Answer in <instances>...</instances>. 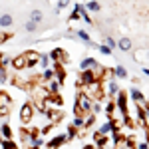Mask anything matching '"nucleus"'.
<instances>
[{
  "instance_id": "obj_1",
  "label": "nucleus",
  "mask_w": 149,
  "mask_h": 149,
  "mask_svg": "<svg viewBox=\"0 0 149 149\" xmlns=\"http://www.w3.org/2000/svg\"><path fill=\"white\" fill-rule=\"evenodd\" d=\"M90 109H92V97L86 92H81L80 95H78V102H76V115L90 113Z\"/></svg>"
},
{
  "instance_id": "obj_2",
  "label": "nucleus",
  "mask_w": 149,
  "mask_h": 149,
  "mask_svg": "<svg viewBox=\"0 0 149 149\" xmlns=\"http://www.w3.org/2000/svg\"><path fill=\"white\" fill-rule=\"evenodd\" d=\"M10 105H12V100L10 95L6 92H0V117L10 113Z\"/></svg>"
},
{
  "instance_id": "obj_3",
  "label": "nucleus",
  "mask_w": 149,
  "mask_h": 149,
  "mask_svg": "<svg viewBox=\"0 0 149 149\" xmlns=\"http://www.w3.org/2000/svg\"><path fill=\"white\" fill-rule=\"evenodd\" d=\"M32 115H34V105L32 103H24L22 109H20V121L22 123H30Z\"/></svg>"
},
{
  "instance_id": "obj_4",
  "label": "nucleus",
  "mask_w": 149,
  "mask_h": 149,
  "mask_svg": "<svg viewBox=\"0 0 149 149\" xmlns=\"http://www.w3.org/2000/svg\"><path fill=\"white\" fill-rule=\"evenodd\" d=\"M95 81V74L92 72V68L88 70H81V78H80V84H86V86H90Z\"/></svg>"
},
{
  "instance_id": "obj_5",
  "label": "nucleus",
  "mask_w": 149,
  "mask_h": 149,
  "mask_svg": "<svg viewBox=\"0 0 149 149\" xmlns=\"http://www.w3.org/2000/svg\"><path fill=\"white\" fill-rule=\"evenodd\" d=\"M24 58H26V68L38 66V62H40V54H38V52H26Z\"/></svg>"
},
{
  "instance_id": "obj_6",
  "label": "nucleus",
  "mask_w": 149,
  "mask_h": 149,
  "mask_svg": "<svg viewBox=\"0 0 149 149\" xmlns=\"http://www.w3.org/2000/svg\"><path fill=\"white\" fill-rule=\"evenodd\" d=\"M117 107H119L121 115H127V95L123 92L117 95Z\"/></svg>"
},
{
  "instance_id": "obj_7",
  "label": "nucleus",
  "mask_w": 149,
  "mask_h": 149,
  "mask_svg": "<svg viewBox=\"0 0 149 149\" xmlns=\"http://www.w3.org/2000/svg\"><path fill=\"white\" fill-rule=\"evenodd\" d=\"M50 58H52V60H54V62H66V52H64V50H60V48H56V50H52V52H50Z\"/></svg>"
},
{
  "instance_id": "obj_8",
  "label": "nucleus",
  "mask_w": 149,
  "mask_h": 149,
  "mask_svg": "<svg viewBox=\"0 0 149 149\" xmlns=\"http://www.w3.org/2000/svg\"><path fill=\"white\" fill-rule=\"evenodd\" d=\"M66 141H68V135H56V137L48 143V147H50V149H56V147H60V145H64Z\"/></svg>"
},
{
  "instance_id": "obj_9",
  "label": "nucleus",
  "mask_w": 149,
  "mask_h": 149,
  "mask_svg": "<svg viewBox=\"0 0 149 149\" xmlns=\"http://www.w3.org/2000/svg\"><path fill=\"white\" fill-rule=\"evenodd\" d=\"M12 24H14V18H12L8 12H4V14L0 16V28H10Z\"/></svg>"
},
{
  "instance_id": "obj_10",
  "label": "nucleus",
  "mask_w": 149,
  "mask_h": 149,
  "mask_svg": "<svg viewBox=\"0 0 149 149\" xmlns=\"http://www.w3.org/2000/svg\"><path fill=\"white\" fill-rule=\"evenodd\" d=\"M117 48H119L121 52H129V50L133 48V44H131V40H129V38H121V40L117 42Z\"/></svg>"
},
{
  "instance_id": "obj_11",
  "label": "nucleus",
  "mask_w": 149,
  "mask_h": 149,
  "mask_svg": "<svg viewBox=\"0 0 149 149\" xmlns=\"http://www.w3.org/2000/svg\"><path fill=\"white\" fill-rule=\"evenodd\" d=\"M129 95H131V97H133L135 102H139V103H145V97H143V93L139 92L137 88H131V90H129Z\"/></svg>"
},
{
  "instance_id": "obj_12",
  "label": "nucleus",
  "mask_w": 149,
  "mask_h": 149,
  "mask_svg": "<svg viewBox=\"0 0 149 149\" xmlns=\"http://www.w3.org/2000/svg\"><path fill=\"white\" fill-rule=\"evenodd\" d=\"M76 12H80V16L86 20L88 24H92V18H90V14L86 12V6H81V4H76Z\"/></svg>"
},
{
  "instance_id": "obj_13",
  "label": "nucleus",
  "mask_w": 149,
  "mask_h": 149,
  "mask_svg": "<svg viewBox=\"0 0 149 149\" xmlns=\"http://www.w3.org/2000/svg\"><path fill=\"white\" fill-rule=\"evenodd\" d=\"M12 66H14L16 70L26 68V58H24V54H22V56H18V58H14V60H12Z\"/></svg>"
},
{
  "instance_id": "obj_14",
  "label": "nucleus",
  "mask_w": 149,
  "mask_h": 149,
  "mask_svg": "<svg viewBox=\"0 0 149 149\" xmlns=\"http://www.w3.org/2000/svg\"><path fill=\"white\" fill-rule=\"evenodd\" d=\"M97 66V62L93 60V58H86V60H81V64H80V68L81 70H88V68H95Z\"/></svg>"
},
{
  "instance_id": "obj_15",
  "label": "nucleus",
  "mask_w": 149,
  "mask_h": 149,
  "mask_svg": "<svg viewBox=\"0 0 149 149\" xmlns=\"http://www.w3.org/2000/svg\"><path fill=\"white\" fill-rule=\"evenodd\" d=\"M0 133H2V137H4V139H12V127L8 125V123H2Z\"/></svg>"
},
{
  "instance_id": "obj_16",
  "label": "nucleus",
  "mask_w": 149,
  "mask_h": 149,
  "mask_svg": "<svg viewBox=\"0 0 149 149\" xmlns=\"http://www.w3.org/2000/svg\"><path fill=\"white\" fill-rule=\"evenodd\" d=\"M93 139H95L97 147H105V143H107V135H103V133H100V131L93 135Z\"/></svg>"
},
{
  "instance_id": "obj_17",
  "label": "nucleus",
  "mask_w": 149,
  "mask_h": 149,
  "mask_svg": "<svg viewBox=\"0 0 149 149\" xmlns=\"http://www.w3.org/2000/svg\"><path fill=\"white\" fill-rule=\"evenodd\" d=\"M109 131H113V119H109V121H105L102 127H100V133H103V135H107Z\"/></svg>"
},
{
  "instance_id": "obj_18",
  "label": "nucleus",
  "mask_w": 149,
  "mask_h": 149,
  "mask_svg": "<svg viewBox=\"0 0 149 149\" xmlns=\"http://www.w3.org/2000/svg\"><path fill=\"white\" fill-rule=\"evenodd\" d=\"M30 20L36 24H40L42 20H44V14H42V10H32V14H30Z\"/></svg>"
},
{
  "instance_id": "obj_19",
  "label": "nucleus",
  "mask_w": 149,
  "mask_h": 149,
  "mask_svg": "<svg viewBox=\"0 0 149 149\" xmlns=\"http://www.w3.org/2000/svg\"><path fill=\"white\" fill-rule=\"evenodd\" d=\"M24 30H26L28 34H34L36 30H38V24H36V22H32V20H28V22L24 24Z\"/></svg>"
},
{
  "instance_id": "obj_20",
  "label": "nucleus",
  "mask_w": 149,
  "mask_h": 149,
  "mask_svg": "<svg viewBox=\"0 0 149 149\" xmlns=\"http://www.w3.org/2000/svg\"><path fill=\"white\" fill-rule=\"evenodd\" d=\"M117 92H119V90H117V84H115L113 80L107 81V92H105V93H109V95H115Z\"/></svg>"
},
{
  "instance_id": "obj_21",
  "label": "nucleus",
  "mask_w": 149,
  "mask_h": 149,
  "mask_svg": "<svg viewBox=\"0 0 149 149\" xmlns=\"http://www.w3.org/2000/svg\"><path fill=\"white\" fill-rule=\"evenodd\" d=\"M113 74L117 76V78H121V80H123V78H127V70L123 68V66H117V68L113 70Z\"/></svg>"
},
{
  "instance_id": "obj_22",
  "label": "nucleus",
  "mask_w": 149,
  "mask_h": 149,
  "mask_svg": "<svg viewBox=\"0 0 149 149\" xmlns=\"http://www.w3.org/2000/svg\"><path fill=\"white\" fill-rule=\"evenodd\" d=\"M48 64H50V56H46V54H40V62H38V66H42V70H46Z\"/></svg>"
},
{
  "instance_id": "obj_23",
  "label": "nucleus",
  "mask_w": 149,
  "mask_h": 149,
  "mask_svg": "<svg viewBox=\"0 0 149 149\" xmlns=\"http://www.w3.org/2000/svg\"><path fill=\"white\" fill-rule=\"evenodd\" d=\"M58 90H60V81H50V88H48V92L52 93V95H58Z\"/></svg>"
},
{
  "instance_id": "obj_24",
  "label": "nucleus",
  "mask_w": 149,
  "mask_h": 149,
  "mask_svg": "<svg viewBox=\"0 0 149 149\" xmlns=\"http://www.w3.org/2000/svg\"><path fill=\"white\" fill-rule=\"evenodd\" d=\"M0 141H2V147H4V149H18V147H16V143H14L12 139H0Z\"/></svg>"
},
{
  "instance_id": "obj_25",
  "label": "nucleus",
  "mask_w": 149,
  "mask_h": 149,
  "mask_svg": "<svg viewBox=\"0 0 149 149\" xmlns=\"http://www.w3.org/2000/svg\"><path fill=\"white\" fill-rule=\"evenodd\" d=\"M54 78V70H50V68H46L44 70V74H42V80H46V81H50Z\"/></svg>"
},
{
  "instance_id": "obj_26",
  "label": "nucleus",
  "mask_w": 149,
  "mask_h": 149,
  "mask_svg": "<svg viewBox=\"0 0 149 149\" xmlns=\"http://www.w3.org/2000/svg\"><path fill=\"white\" fill-rule=\"evenodd\" d=\"M66 135H68V141H70V139H76V135H78V129H76L74 125H70V127H68V133H66Z\"/></svg>"
},
{
  "instance_id": "obj_27",
  "label": "nucleus",
  "mask_w": 149,
  "mask_h": 149,
  "mask_svg": "<svg viewBox=\"0 0 149 149\" xmlns=\"http://www.w3.org/2000/svg\"><path fill=\"white\" fill-rule=\"evenodd\" d=\"M72 125L76 127V129H80V127H84V117H80V115H76L74 117V123Z\"/></svg>"
},
{
  "instance_id": "obj_28",
  "label": "nucleus",
  "mask_w": 149,
  "mask_h": 149,
  "mask_svg": "<svg viewBox=\"0 0 149 149\" xmlns=\"http://www.w3.org/2000/svg\"><path fill=\"white\" fill-rule=\"evenodd\" d=\"M70 4V0H58V6H56V12L60 14V10H64L66 6Z\"/></svg>"
},
{
  "instance_id": "obj_29",
  "label": "nucleus",
  "mask_w": 149,
  "mask_h": 149,
  "mask_svg": "<svg viewBox=\"0 0 149 149\" xmlns=\"http://www.w3.org/2000/svg\"><path fill=\"white\" fill-rule=\"evenodd\" d=\"M86 8H88V10H92V12H97V10H100V4H97V2H93V0H90Z\"/></svg>"
},
{
  "instance_id": "obj_30",
  "label": "nucleus",
  "mask_w": 149,
  "mask_h": 149,
  "mask_svg": "<svg viewBox=\"0 0 149 149\" xmlns=\"http://www.w3.org/2000/svg\"><path fill=\"white\" fill-rule=\"evenodd\" d=\"M8 81V74H6V68H0V84H6Z\"/></svg>"
},
{
  "instance_id": "obj_31",
  "label": "nucleus",
  "mask_w": 149,
  "mask_h": 149,
  "mask_svg": "<svg viewBox=\"0 0 149 149\" xmlns=\"http://www.w3.org/2000/svg\"><path fill=\"white\" fill-rule=\"evenodd\" d=\"M105 46H107V48H111V50H113V48L117 46V44H115V40H113V38H109V36H107V38H105Z\"/></svg>"
},
{
  "instance_id": "obj_32",
  "label": "nucleus",
  "mask_w": 149,
  "mask_h": 149,
  "mask_svg": "<svg viewBox=\"0 0 149 149\" xmlns=\"http://www.w3.org/2000/svg\"><path fill=\"white\" fill-rule=\"evenodd\" d=\"M78 36H80L84 42H92V40H90V36H88V32H84V30H80V32H78Z\"/></svg>"
},
{
  "instance_id": "obj_33",
  "label": "nucleus",
  "mask_w": 149,
  "mask_h": 149,
  "mask_svg": "<svg viewBox=\"0 0 149 149\" xmlns=\"http://www.w3.org/2000/svg\"><path fill=\"white\" fill-rule=\"evenodd\" d=\"M97 50H100L102 54H105V56H107V54H111V48H107L105 44H103V46H97Z\"/></svg>"
},
{
  "instance_id": "obj_34",
  "label": "nucleus",
  "mask_w": 149,
  "mask_h": 149,
  "mask_svg": "<svg viewBox=\"0 0 149 149\" xmlns=\"http://www.w3.org/2000/svg\"><path fill=\"white\" fill-rule=\"evenodd\" d=\"M92 111H93V113H100V111H102V105H100V103H93V105H92Z\"/></svg>"
},
{
  "instance_id": "obj_35",
  "label": "nucleus",
  "mask_w": 149,
  "mask_h": 149,
  "mask_svg": "<svg viewBox=\"0 0 149 149\" xmlns=\"http://www.w3.org/2000/svg\"><path fill=\"white\" fill-rule=\"evenodd\" d=\"M78 18H80V12H72V14H70V20H72V22L78 20Z\"/></svg>"
},
{
  "instance_id": "obj_36",
  "label": "nucleus",
  "mask_w": 149,
  "mask_h": 149,
  "mask_svg": "<svg viewBox=\"0 0 149 149\" xmlns=\"http://www.w3.org/2000/svg\"><path fill=\"white\" fill-rule=\"evenodd\" d=\"M145 117L149 119V105H145Z\"/></svg>"
},
{
  "instance_id": "obj_37",
  "label": "nucleus",
  "mask_w": 149,
  "mask_h": 149,
  "mask_svg": "<svg viewBox=\"0 0 149 149\" xmlns=\"http://www.w3.org/2000/svg\"><path fill=\"white\" fill-rule=\"evenodd\" d=\"M139 149H147V143H139Z\"/></svg>"
},
{
  "instance_id": "obj_38",
  "label": "nucleus",
  "mask_w": 149,
  "mask_h": 149,
  "mask_svg": "<svg viewBox=\"0 0 149 149\" xmlns=\"http://www.w3.org/2000/svg\"><path fill=\"white\" fill-rule=\"evenodd\" d=\"M84 149H93V147H92V145H86V147H84Z\"/></svg>"
}]
</instances>
